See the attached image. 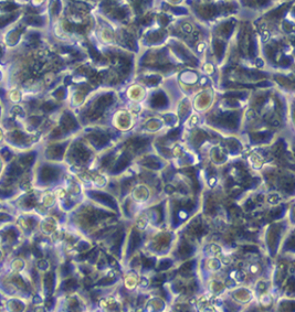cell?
I'll use <instances>...</instances> for the list:
<instances>
[{"label":"cell","mask_w":295,"mask_h":312,"mask_svg":"<svg viewBox=\"0 0 295 312\" xmlns=\"http://www.w3.org/2000/svg\"><path fill=\"white\" fill-rule=\"evenodd\" d=\"M12 18H13V17H10V18H9V17H6V18H0V28H1V26H6L8 22H10V21L12 20Z\"/></svg>","instance_id":"6da1fadb"},{"label":"cell","mask_w":295,"mask_h":312,"mask_svg":"<svg viewBox=\"0 0 295 312\" xmlns=\"http://www.w3.org/2000/svg\"><path fill=\"white\" fill-rule=\"evenodd\" d=\"M32 159H33V157H32V156H29V157H26V158H23V162H24V163H31V162H32Z\"/></svg>","instance_id":"7a4b0ae2"},{"label":"cell","mask_w":295,"mask_h":312,"mask_svg":"<svg viewBox=\"0 0 295 312\" xmlns=\"http://www.w3.org/2000/svg\"><path fill=\"white\" fill-rule=\"evenodd\" d=\"M17 6L12 5V3H9V5H6L5 6V10H11V9H16Z\"/></svg>","instance_id":"3957f363"},{"label":"cell","mask_w":295,"mask_h":312,"mask_svg":"<svg viewBox=\"0 0 295 312\" xmlns=\"http://www.w3.org/2000/svg\"><path fill=\"white\" fill-rule=\"evenodd\" d=\"M7 218H9V217L7 216V215H3V214H0V220H7Z\"/></svg>","instance_id":"277c9868"}]
</instances>
